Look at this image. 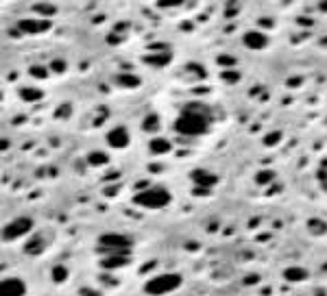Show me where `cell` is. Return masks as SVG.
<instances>
[{
	"instance_id": "6da1fadb",
	"label": "cell",
	"mask_w": 327,
	"mask_h": 296,
	"mask_svg": "<svg viewBox=\"0 0 327 296\" xmlns=\"http://www.w3.org/2000/svg\"><path fill=\"white\" fill-rule=\"evenodd\" d=\"M207 127H210L207 113H201V107H196V111L185 109L181 116L177 118V122H174L177 133H183V135H201L207 131Z\"/></svg>"
},
{
	"instance_id": "7a4b0ae2",
	"label": "cell",
	"mask_w": 327,
	"mask_h": 296,
	"mask_svg": "<svg viewBox=\"0 0 327 296\" xmlns=\"http://www.w3.org/2000/svg\"><path fill=\"white\" fill-rule=\"evenodd\" d=\"M133 202L138 207H144V209H162V207H166L168 202H170V192L153 185V188L138 192V194L133 196Z\"/></svg>"
},
{
	"instance_id": "3957f363",
	"label": "cell",
	"mask_w": 327,
	"mask_h": 296,
	"mask_svg": "<svg viewBox=\"0 0 327 296\" xmlns=\"http://www.w3.org/2000/svg\"><path fill=\"white\" fill-rule=\"evenodd\" d=\"M181 281L183 279L177 272H162V275H155L144 283V292L153 294V296H162V294L174 292V290L181 286Z\"/></svg>"
},
{
	"instance_id": "277c9868",
	"label": "cell",
	"mask_w": 327,
	"mask_h": 296,
	"mask_svg": "<svg viewBox=\"0 0 327 296\" xmlns=\"http://www.w3.org/2000/svg\"><path fill=\"white\" fill-rule=\"evenodd\" d=\"M103 255H129L131 250V240L122 233H105L98 240Z\"/></svg>"
},
{
	"instance_id": "5b68a950",
	"label": "cell",
	"mask_w": 327,
	"mask_h": 296,
	"mask_svg": "<svg viewBox=\"0 0 327 296\" xmlns=\"http://www.w3.org/2000/svg\"><path fill=\"white\" fill-rule=\"evenodd\" d=\"M33 229V222L29 218H18V220H13L11 224L4 227V238L7 240H15V238H22V235H26Z\"/></svg>"
},
{
	"instance_id": "8992f818",
	"label": "cell",
	"mask_w": 327,
	"mask_h": 296,
	"mask_svg": "<svg viewBox=\"0 0 327 296\" xmlns=\"http://www.w3.org/2000/svg\"><path fill=\"white\" fill-rule=\"evenodd\" d=\"M26 294V283L18 277L2 279V296H24Z\"/></svg>"
},
{
	"instance_id": "52a82bcc",
	"label": "cell",
	"mask_w": 327,
	"mask_h": 296,
	"mask_svg": "<svg viewBox=\"0 0 327 296\" xmlns=\"http://www.w3.org/2000/svg\"><path fill=\"white\" fill-rule=\"evenodd\" d=\"M107 142H109V146H113V148H124L129 144V133H127V129H122V127H116V129H111L107 133Z\"/></svg>"
},
{
	"instance_id": "ba28073f",
	"label": "cell",
	"mask_w": 327,
	"mask_h": 296,
	"mask_svg": "<svg viewBox=\"0 0 327 296\" xmlns=\"http://www.w3.org/2000/svg\"><path fill=\"white\" fill-rule=\"evenodd\" d=\"M242 42L247 44L249 48H255V50H260V48H264L266 44H269V37H266L262 31H249V33H244Z\"/></svg>"
},
{
	"instance_id": "9c48e42d",
	"label": "cell",
	"mask_w": 327,
	"mask_h": 296,
	"mask_svg": "<svg viewBox=\"0 0 327 296\" xmlns=\"http://www.w3.org/2000/svg\"><path fill=\"white\" fill-rule=\"evenodd\" d=\"M101 264H103L105 270H118V268L127 266L129 259H127V255H107L105 259L101 261Z\"/></svg>"
},
{
	"instance_id": "30bf717a",
	"label": "cell",
	"mask_w": 327,
	"mask_h": 296,
	"mask_svg": "<svg viewBox=\"0 0 327 296\" xmlns=\"http://www.w3.org/2000/svg\"><path fill=\"white\" fill-rule=\"evenodd\" d=\"M20 29L24 31V33H44L48 29V22H44V20H24V22H20Z\"/></svg>"
},
{
	"instance_id": "8fae6325",
	"label": "cell",
	"mask_w": 327,
	"mask_h": 296,
	"mask_svg": "<svg viewBox=\"0 0 327 296\" xmlns=\"http://www.w3.org/2000/svg\"><path fill=\"white\" fill-rule=\"evenodd\" d=\"M192 181L196 185H214L216 183V177L207 170H194L192 172Z\"/></svg>"
},
{
	"instance_id": "7c38bea8",
	"label": "cell",
	"mask_w": 327,
	"mask_h": 296,
	"mask_svg": "<svg viewBox=\"0 0 327 296\" xmlns=\"http://www.w3.org/2000/svg\"><path fill=\"white\" fill-rule=\"evenodd\" d=\"M170 150V142L166 138H155L151 140V152L153 155H164V152Z\"/></svg>"
},
{
	"instance_id": "4fadbf2b",
	"label": "cell",
	"mask_w": 327,
	"mask_h": 296,
	"mask_svg": "<svg viewBox=\"0 0 327 296\" xmlns=\"http://www.w3.org/2000/svg\"><path fill=\"white\" fill-rule=\"evenodd\" d=\"M42 246H44V238H40V235H33L29 242L24 244V250H26V253H31V255H37L42 250Z\"/></svg>"
},
{
	"instance_id": "5bb4252c",
	"label": "cell",
	"mask_w": 327,
	"mask_h": 296,
	"mask_svg": "<svg viewBox=\"0 0 327 296\" xmlns=\"http://www.w3.org/2000/svg\"><path fill=\"white\" fill-rule=\"evenodd\" d=\"M283 277H286L288 281H305V279H308V272H305L303 268H288V270L283 272Z\"/></svg>"
},
{
	"instance_id": "9a60e30c",
	"label": "cell",
	"mask_w": 327,
	"mask_h": 296,
	"mask_svg": "<svg viewBox=\"0 0 327 296\" xmlns=\"http://www.w3.org/2000/svg\"><path fill=\"white\" fill-rule=\"evenodd\" d=\"M44 94L40 90H35V87H24V90H22V98H24V100H29V102H35V100H40Z\"/></svg>"
},
{
	"instance_id": "2e32d148",
	"label": "cell",
	"mask_w": 327,
	"mask_h": 296,
	"mask_svg": "<svg viewBox=\"0 0 327 296\" xmlns=\"http://www.w3.org/2000/svg\"><path fill=\"white\" fill-rule=\"evenodd\" d=\"M144 131H151V133L160 131V118H157L155 113H151V116L144 120Z\"/></svg>"
},
{
	"instance_id": "e0dca14e",
	"label": "cell",
	"mask_w": 327,
	"mask_h": 296,
	"mask_svg": "<svg viewBox=\"0 0 327 296\" xmlns=\"http://www.w3.org/2000/svg\"><path fill=\"white\" fill-rule=\"evenodd\" d=\"M65 279H68V270H65L63 266H57V268H54V270H53V281H54V283H63Z\"/></svg>"
},
{
	"instance_id": "ac0fdd59",
	"label": "cell",
	"mask_w": 327,
	"mask_h": 296,
	"mask_svg": "<svg viewBox=\"0 0 327 296\" xmlns=\"http://www.w3.org/2000/svg\"><path fill=\"white\" fill-rule=\"evenodd\" d=\"M118 83L135 87V85H140V81H138V76H133V74H122V76H118Z\"/></svg>"
},
{
	"instance_id": "d6986e66",
	"label": "cell",
	"mask_w": 327,
	"mask_h": 296,
	"mask_svg": "<svg viewBox=\"0 0 327 296\" xmlns=\"http://www.w3.org/2000/svg\"><path fill=\"white\" fill-rule=\"evenodd\" d=\"M87 159H90L92 166H103V163H107V155H105V152H92Z\"/></svg>"
},
{
	"instance_id": "ffe728a7",
	"label": "cell",
	"mask_w": 327,
	"mask_h": 296,
	"mask_svg": "<svg viewBox=\"0 0 327 296\" xmlns=\"http://www.w3.org/2000/svg\"><path fill=\"white\" fill-rule=\"evenodd\" d=\"M272 177H275V174H272V170H262L258 177H255V181H258L260 185H266V183H271V181H272Z\"/></svg>"
},
{
	"instance_id": "44dd1931",
	"label": "cell",
	"mask_w": 327,
	"mask_h": 296,
	"mask_svg": "<svg viewBox=\"0 0 327 296\" xmlns=\"http://www.w3.org/2000/svg\"><path fill=\"white\" fill-rule=\"evenodd\" d=\"M29 72H31L33 79H46V76H48V70L44 68V65H33Z\"/></svg>"
},
{
	"instance_id": "7402d4cb",
	"label": "cell",
	"mask_w": 327,
	"mask_h": 296,
	"mask_svg": "<svg viewBox=\"0 0 327 296\" xmlns=\"http://www.w3.org/2000/svg\"><path fill=\"white\" fill-rule=\"evenodd\" d=\"M168 59H170V54H157V57H146V61L153 65H164L168 63Z\"/></svg>"
},
{
	"instance_id": "603a6c76",
	"label": "cell",
	"mask_w": 327,
	"mask_h": 296,
	"mask_svg": "<svg viewBox=\"0 0 327 296\" xmlns=\"http://www.w3.org/2000/svg\"><path fill=\"white\" fill-rule=\"evenodd\" d=\"M281 140V133H279V131H277V133H272V135H266V146H272V144H277V142H279Z\"/></svg>"
},
{
	"instance_id": "cb8c5ba5",
	"label": "cell",
	"mask_w": 327,
	"mask_h": 296,
	"mask_svg": "<svg viewBox=\"0 0 327 296\" xmlns=\"http://www.w3.org/2000/svg\"><path fill=\"white\" fill-rule=\"evenodd\" d=\"M216 63H220V65H236V59H233V57H218Z\"/></svg>"
},
{
	"instance_id": "d4e9b609",
	"label": "cell",
	"mask_w": 327,
	"mask_h": 296,
	"mask_svg": "<svg viewBox=\"0 0 327 296\" xmlns=\"http://www.w3.org/2000/svg\"><path fill=\"white\" fill-rule=\"evenodd\" d=\"M310 229H312V233H316V231H319V233H323L327 227H325L323 222H310Z\"/></svg>"
},
{
	"instance_id": "484cf974",
	"label": "cell",
	"mask_w": 327,
	"mask_h": 296,
	"mask_svg": "<svg viewBox=\"0 0 327 296\" xmlns=\"http://www.w3.org/2000/svg\"><path fill=\"white\" fill-rule=\"evenodd\" d=\"M181 0H168V2H160V7H181Z\"/></svg>"
},
{
	"instance_id": "4316f807",
	"label": "cell",
	"mask_w": 327,
	"mask_h": 296,
	"mask_svg": "<svg viewBox=\"0 0 327 296\" xmlns=\"http://www.w3.org/2000/svg\"><path fill=\"white\" fill-rule=\"evenodd\" d=\"M222 76H225L227 83H233V81H238V74H231V72H225Z\"/></svg>"
},
{
	"instance_id": "83f0119b",
	"label": "cell",
	"mask_w": 327,
	"mask_h": 296,
	"mask_svg": "<svg viewBox=\"0 0 327 296\" xmlns=\"http://www.w3.org/2000/svg\"><path fill=\"white\" fill-rule=\"evenodd\" d=\"M53 68H54V72H63V70H65V63H63V61H61V63L54 61V63H53Z\"/></svg>"
}]
</instances>
